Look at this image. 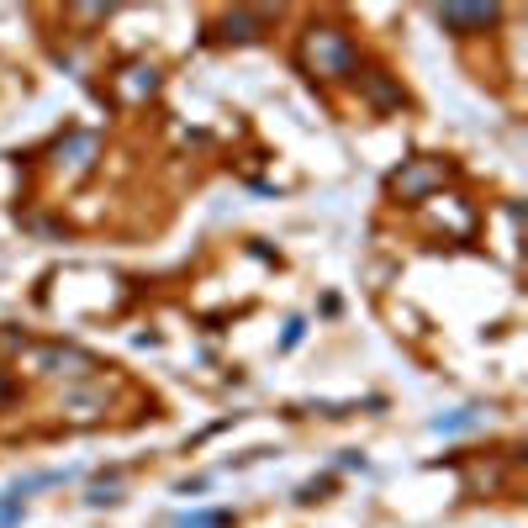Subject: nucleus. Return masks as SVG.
<instances>
[{
    "label": "nucleus",
    "mask_w": 528,
    "mask_h": 528,
    "mask_svg": "<svg viewBox=\"0 0 528 528\" xmlns=\"http://www.w3.org/2000/svg\"><path fill=\"white\" fill-rule=\"evenodd\" d=\"M470 423H476V412H455V418H439L433 428H439V433H455V428H470Z\"/></svg>",
    "instance_id": "7"
},
{
    "label": "nucleus",
    "mask_w": 528,
    "mask_h": 528,
    "mask_svg": "<svg viewBox=\"0 0 528 528\" xmlns=\"http://www.w3.org/2000/svg\"><path fill=\"white\" fill-rule=\"evenodd\" d=\"M264 22H270L264 11H233V16H222V37H228V43H254L264 32Z\"/></svg>",
    "instance_id": "3"
},
{
    "label": "nucleus",
    "mask_w": 528,
    "mask_h": 528,
    "mask_svg": "<svg viewBox=\"0 0 528 528\" xmlns=\"http://www.w3.org/2000/svg\"><path fill=\"white\" fill-rule=\"evenodd\" d=\"M90 502H117V481H96L90 486Z\"/></svg>",
    "instance_id": "8"
},
{
    "label": "nucleus",
    "mask_w": 528,
    "mask_h": 528,
    "mask_svg": "<svg viewBox=\"0 0 528 528\" xmlns=\"http://www.w3.org/2000/svg\"><path fill=\"white\" fill-rule=\"evenodd\" d=\"M6 402H11V375L0 370V407H6Z\"/></svg>",
    "instance_id": "10"
},
{
    "label": "nucleus",
    "mask_w": 528,
    "mask_h": 528,
    "mask_svg": "<svg viewBox=\"0 0 528 528\" xmlns=\"http://www.w3.org/2000/svg\"><path fill=\"white\" fill-rule=\"evenodd\" d=\"M365 90H370V101H375V106H402V90H391L381 74H365Z\"/></svg>",
    "instance_id": "5"
},
{
    "label": "nucleus",
    "mask_w": 528,
    "mask_h": 528,
    "mask_svg": "<svg viewBox=\"0 0 528 528\" xmlns=\"http://www.w3.org/2000/svg\"><path fill=\"white\" fill-rule=\"evenodd\" d=\"M301 59H307L317 74H349V69H354V48H349L344 32L312 27V32H307V48H301Z\"/></svg>",
    "instance_id": "1"
},
{
    "label": "nucleus",
    "mask_w": 528,
    "mask_h": 528,
    "mask_svg": "<svg viewBox=\"0 0 528 528\" xmlns=\"http://www.w3.org/2000/svg\"><path fill=\"white\" fill-rule=\"evenodd\" d=\"M439 180H444V175H439V164H412L407 175H396L391 185H396L402 196H423L428 185H439Z\"/></svg>",
    "instance_id": "4"
},
{
    "label": "nucleus",
    "mask_w": 528,
    "mask_h": 528,
    "mask_svg": "<svg viewBox=\"0 0 528 528\" xmlns=\"http://www.w3.org/2000/svg\"><path fill=\"white\" fill-rule=\"evenodd\" d=\"M433 16H439L449 32H481V27H492L502 11L497 6H439Z\"/></svg>",
    "instance_id": "2"
},
{
    "label": "nucleus",
    "mask_w": 528,
    "mask_h": 528,
    "mask_svg": "<svg viewBox=\"0 0 528 528\" xmlns=\"http://www.w3.org/2000/svg\"><path fill=\"white\" fill-rule=\"evenodd\" d=\"M16 513H22V497H6V502H0V528H6V523H16Z\"/></svg>",
    "instance_id": "9"
},
{
    "label": "nucleus",
    "mask_w": 528,
    "mask_h": 528,
    "mask_svg": "<svg viewBox=\"0 0 528 528\" xmlns=\"http://www.w3.org/2000/svg\"><path fill=\"white\" fill-rule=\"evenodd\" d=\"M175 528H233L228 513H191V518H180Z\"/></svg>",
    "instance_id": "6"
}]
</instances>
